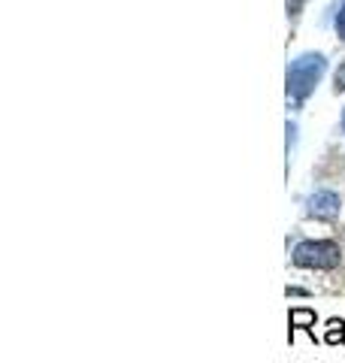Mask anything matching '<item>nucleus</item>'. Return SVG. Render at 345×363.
Returning a JSON list of instances; mask_svg holds the SVG:
<instances>
[{
    "mask_svg": "<svg viewBox=\"0 0 345 363\" xmlns=\"http://www.w3.org/2000/svg\"><path fill=\"white\" fill-rule=\"evenodd\" d=\"M324 70H327V61H324V55H318V52H306L300 58H294L288 64V76H285L288 97L297 100V104L306 100L315 91V85L321 82Z\"/></svg>",
    "mask_w": 345,
    "mask_h": 363,
    "instance_id": "nucleus-1",
    "label": "nucleus"
},
{
    "mask_svg": "<svg viewBox=\"0 0 345 363\" xmlns=\"http://www.w3.org/2000/svg\"><path fill=\"white\" fill-rule=\"evenodd\" d=\"M291 260L303 269H336L342 264V248L333 240H303L294 245Z\"/></svg>",
    "mask_w": 345,
    "mask_h": 363,
    "instance_id": "nucleus-2",
    "label": "nucleus"
},
{
    "mask_svg": "<svg viewBox=\"0 0 345 363\" xmlns=\"http://www.w3.org/2000/svg\"><path fill=\"white\" fill-rule=\"evenodd\" d=\"M342 212V197L330 188H318L315 194L306 197V215L318 221H333Z\"/></svg>",
    "mask_w": 345,
    "mask_h": 363,
    "instance_id": "nucleus-3",
    "label": "nucleus"
},
{
    "mask_svg": "<svg viewBox=\"0 0 345 363\" xmlns=\"http://www.w3.org/2000/svg\"><path fill=\"white\" fill-rule=\"evenodd\" d=\"M315 321H318V315L312 309H303V306H300V309H291V312H288V327H291V330H288V342H294L297 330H306L309 336L315 339V330H312Z\"/></svg>",
    "mask_w": 345,
    "mask_h": 363,
    "instance_id": "nucleus-4",
    "label": "nucleus"
},
{
    "mask_svg": "<svg viewBox=\"0 0 345 363\" xmlns=\"http://www.w3.org/2000/svg\"><path fill=\"white\" fill-rule=\"evenodd\" d=\"M324 342L327 345H342L345 342V321H339V318H330L327 330H324Z\"/></svg>",
    "mask_w": 345,
    "mask_h": 363,
    "instance_id": "nucleus-5",
    "label": "nucleus"
},
{
    "mask_svg": "<svg viewBox=\"0 0 345 363\" xmlns=\"http://www.w3.org/2000/svg\"><path fill=\"white\" fill-rule=\"evenodd\" d=\"M333 91H345V61L339 64V70H336V76H333Z\"/></svg>",
    "mask_w": 345,
    "mask_h": 363,
    "instance_id": "nucleus-6",
    "label": "nucleus"
},
{
    "mask_svg": "<svg viewBox=\"0 0 345 363\" xmlns=\"http://www.w3.org/2000/svg\"><path fill=\"white\" fill-rule=\"evenodd\" d=\"M336 37L345 43V4L339 6V16H336Z\"/></svg>",
    "mask_w": 345,
    "mask_h": 363,
    "instance_id": "nucleus-7",
    "label": "nucleus"
},
{
    "mask_svg": "<svg viewBox=\"0 0 345 363\" xmlns=\"http://www.w3.org/2000/svg\"><path fill=\"white\" fill-rule=\"evenodd\" d=\"M288 297H309V291H303V288H291V285H288Z\"/></svg>",
    "mask_w": 345,
    "mask_h": 363,
    "instance_id": "nucleus-8",
    "label": "nucleus"
},
{
    "mask_svg": "<svg viewBox=\"0 0 345 363\" xmlns=\"http://www.w3.org/2000/svg\"><path fill=\"white\" fill-rule=\"evenodd\" d=\"M342 130H345V112H342Z\"/></svg>",
    "mask_w": 345,
    "mask_h": 363,
    "instance_id": "nucleus-9",
    "label": "nucleus"
}]
</instances>
